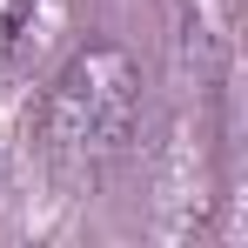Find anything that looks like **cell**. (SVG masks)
<instances>
[{
    "mask_svg": "<svg viewBox=\"0 0 248 248\" xmlns=\"http://www.w3.org/2000/svg\"><path fill=\"white\" fill-rule=\"evenodd\" d=\"M141 87L148 81L121 47L94 41L47 81L41 134L61 155H121L141 127Z\"/></svg>",
    "mask_w": 248,
    "mask_h": 248,
    "instance_id": "6da1fadb",
    "label": "cell"
},
{
    "mask_svg": "<svg viewBox=\"0 0 248 248\" xmlns=\"http://www.w3.org/2000/svg\"><path fill=\"white\" fill-rule=\"evenodd\" d=\"M27 7H34V0H0V67H7V61H14V47H20Z\"/></svg>",
    "mask_w": 248,
    "mask_h": 248,
    "instance_id": "7a4b0ae2",
    "label": "cell"
}]
</instances>
